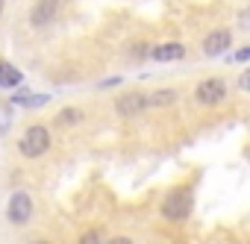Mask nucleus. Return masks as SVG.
Returning <instances> with one entry per match:
<instances>
[{
  "mask_svg": "<svg viewBox=\"0 0 250 244\" xmlns=\"http://www.w3.org/2000/svg\"><path fill=\"white\" fill-rule=\"evenodd\" d=\"M21 156H27V159H39V156H44L47 153V147H50V133L44 130V127H30L24 136H21Z\"/></svg>",
  "mask_w": 250,
  "mask_h": 244,
  "instance_id": "nucleus-1",
  "label": "nucleus"
},
{
  "mask_svg": "<svg viewBox=\"0 0 250 244\" xmlns=\"http://www.w3.org/2000/svg\"><path fill=\"white\" fill-rule=\"evenodd\" d=\"M191 212V191L183 188V191H171L162 203V215L168 221H183L186 215Z\"/></svg>",
  "mask_w": 250,
  "mask_h": 244,
  "instance_id": "nucleus-2",
  "label": "nucleus"
},
{
  "mask_svg": "<svg viewBox=\"0 0 250 244\" xmlns=\"http://www.w3.org/2000/svg\"><path fill=\"white\" fill-rule=\"evenodd\" d=\"M30 215H33V200H30V194H27V191H15V194L9 197L6 218H9L12 224H27Z\"/></svg>",
  "mask_w": 250,
  "mask_h": 244,
  "instance_id": "nucleus-3",
  "label": "nucleus"
},
{
  "mask_svg": "<svg viewBox=\"0 0 250 244\" xmlns=\"http://www.w3.org/2000/svg\"><path fill=\"white\" fill-rule=\"evenodd\" d=\"M224 97H227V82H224V80H218V77L203 80V82L197 85V100H200V103H206V106H215V103H221Z\"/></svg>",
  "mask_w": 250,
  "mask_h": 244,
  "instance_id": "nucleus-4",
  "label": "nucleus"
},
{
  "mask_svg": "<svg viewBox=\"0 0 250 244\" xmlns=\"http://www.w3.org/2000/svg\"><path fill=\"white\" fill-rule=\"evenodd\" d=\"M115 109H118V115H124V118L139 115V112L147 109V94H142V91H127V94H121V97L115 100Z\"/></svg>",
  "mask_w": 250,
  "mask_h": 244,
  "instance_id": "nucleus-5",
  "label": "nucleus"
},
{
  "mask_svg": "<svg viewBox=\"0 0 250 244\" xmlns=\"http://www.w3.org/2000/svg\"><path fill=\"white\" fill-rule=\"evenodd\" d=\"M56 15H59V0H39L30 12V21L33 27H47Z\"/></svg>",
  "mask_w": 250,
  "mask_h": 244,
  "instance_id": "nucleus-6",
  "label": "nucleus"
},
{
  "mask_svg": "<svg viewBox=\"0 0 250 244\" xmlns=\"http://www.w3.org/2000/svg\"><path fill=\"white\" fill-rule=\"evenodd\" d=\"M229 44H232L229 30H215V33L203 41V53H206V56H218V53H227Z\"/></svg>",
  "mask_w": 250,
  "mask_h": 244,
  "instance_id": "nucleus-7",
  "label": "nucleus"
},
{
  "mask_svg": "<svg viewBox=\"0 0 250 244\" xmlns=\"http://www.w3.org/2000/svg\"><path fill=\"white\" fill-rule=\"evenodd\" d=\"M186 56V47L183 44H159L150 50V59L153 62H180Z\"/></svg>",
  "mask_w": 250,
  "mask_h": 244,
  "instance_id": "nucleus-8",
  "label": "nucleus"
},
{
  "mask_svg": "<svg viewBox=\"0 0 250 244\" xmlns=\"http://www.w3.org/2000/svg\"><path fill=\"white\" fill-rule=\"evenodd\" d=\"M0 85H3V88L21 85V71H15V68L6 65V62H0Z\"/></svg>",
  "mask_w": 250,
  "mask_h": 244,
  "instance_id": "nucleus-9",
  "label": "nucleus"
},
{
  "mask_svg": "<svg viewBox=\"0 0 250 244\" xmlns=\"http://www.w3.org/2000/svg\"><path fill=\"white\" fill-rule=\"evenodd\" d=\"M177 97H180V94H177L174 88H168V91H156V94L147 97V106H171Z\"/></svg>",
  "mask_w": 250,
  "mask_h": 244,
  "instance_id": "nucleus-10",
  "label": "nucleus"
},
{
  "mask_svg": "<svg viewBox=\"0 0 250 244\" xmlns=\"http://www.w3.org/2000/svg\"><path fill=\"white\" fill-rule=\"evenodd\" d=\"M77 121H83V112H80V109H74V106L56 115V124H59V127H65V124H77Z\"/></svg>",
  "mask_w": 250,
  "mask_h": 244,
  "instance_id": "nucleus-11",
  "label": "nucleus"
},
{
  "mask_svg": "<svg viewBox=\"0 0 250 244\" xmlns=\"http://www.w3.org/2000/svg\"><path fill=\"white\" fill-rule=\"evenodd\" d=\"M80 244H100V235H97V232H88V235H85Z\"/></svg>",
  "mask_w": 250,
  "mask_h": 244,
  "instance_id": "nucleus-12",
  "label": "nucleus"
},
{
  "mask_svg": "<svg viewBox=\"0 0 250 244\" xmlns=\"http://www.w3.org/2000/svg\"><path fill=\"white\" fill-rule=\"evenodd\" d=\"M247 59H250V50H247V47H241V50L235 53V62H247Z\"/></svg>",
  "mask_w": 250,
  "mask_h": 244,
  "instance_id": "nucleus-13",
  "label": "nucleus"
},
{
  "mask_svg": "<svg viewBox=\"0 0 250 244\" xmlns=\"http://www.w3.org/2000/svg\"><path fill=\"white\" fill-rule=\"evenodd\" d=\"M247 85H250V74H241L238 77V88H247Z\"/></svg>",
  "mask_w": 250,
  "mask_h": 244,
  "instance_id": "nucleus-14",
  "label": "nucleus"
},
{
  "mask_svg": "<svg viewBox=\"0 0 250 244\" xmlns=\"http://www.w3.org/2000/svg\"><path fill=\"white\" fill-rule=\"evenodd\" d=\"M118 82H121V80H118V77H112V80H103V82H100V88H109V85H118Z\"/></svg>",
  "mask_w": 250,
  "mask_h": 244,
  "instance_id": "nucleus-15",
  "label": "nucleus"
},
{
  "mask_svg": "<svg viewBox=\"0 0 250 244\" xmlns=\"http://www.w3.org/2000/svg\"><path fill=\"white\" fill-rule=\"evenodd\" d=\"M109 244H133V241H130V238H124V235H121V238H109Z\"/></svg>",
  "mask_w": 250,
  "mask_h": 244,
  "instance_id": "nucleus-16",
  "label": "nucleus"
},
{
  "mask_svg": "<svg viewBox=\"0 0 250 244\" xmlns=\"http://www.w3.org/2000/svg\"><path fill=\"white\" fill-rule=\"evenodd\" d=\"M30 244H47V241H30Z\"/></svg>",
  "mask_w": 250,
  "mask_h": 244,
  "instance_id": "nucleus-17",
  "label": "nucleus"
},
{
  "mask_svg": "<svg viewBox=\"0 0 250 244\" xmlns=\"http://www.w3.org/2000/svg\"><path fill=\"white\" fill-rule=\"evenodd\" d=\"M0 12H3V0H0Z\"/></svg>",
  "mask_w": 250,
  "mask_h": 244,
  "instance_id": "nucleus-18",
  "label": "nucleus"
}]
</instances>
